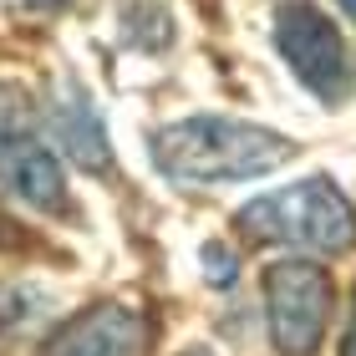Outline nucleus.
Masks as SVG:
<instances>
[{
  "label": "nucleus",
  "mask_w": 356,
  "mask_h": 356,
  "mask_svg": "<svg viewBox=\"0 0 356 356\" xmlns=\"http://www.w3.org/2000/svg\"><path fill=\"white\" fill-rule=\"evenodd\" d=\"M153 163L178 188H219V184H245L265 178L296 158V143L285 133H270L245 118H184L153 133Z\"/></svg>",
  "instance_id": "obj_1"
},
{
  "label": "nucleus",
  "mask_w": 356,
  "mask_h": 356,
  "mask_svg": "<svg viewBox=\"0 0 356 356\" xmlns=\"http://www.w3.org/2000/svg\"><path fill=\"white\" fill-rule=\"evenodd\" d=\"M234 224L260 245H290L305 254H346L356 245V209L326 173H311L245 204Z\"/></svg>",
  "instance_id": "obj_2"
},
{
  "label": "nucleus",
  "mask_w": 356,
  "mask_h": 356,
  "mask_svg": "<svg viewBox=\"0 0 356 356\" xmlns=\"http://www.w3.org/2000/svg\"><path fill=\"white\" fill-rule=\"evenodd\" d=\"M0 188L15 193L36 214H72L67 168L41 127V107L15 82H0Z\"/></svg>",
  "instance_id": "obj_3"
},
{
  "label": "nucleus",
  "mask_w": 356,
  "mask_h": 356,
  "mask_svg": "<svg viewBox=\"0 0 356 356\" xmlns=\"http://www.w3.org/2000/svg\"><path fill=\"white\" fill-rule=\"evenodd\" d=\"M275 51L296 72V82L316 97L321 107H341L356 92V61L341 36L316 0H280L275 6Z\"/></svg>",
  "instance_id": "obj_4"
},
{
  "label": "nucleus",
  "mask_w": 356,
  "mask_h": 356,
  "mask_svg": "<svg viewBox=\"0 0 356 356\" xmlns=\"http://www.w3.org/2000/svg\"><path fill=\"white\" fill-rule=\"evenodd\" d=\"M336 285L316 260H280L265 270V326L280 356H316L331 326Z\"/></svg>",
  "instance_id": "obj_5"
},
{
  "label": "nucleus",
  "mask_w": 356,
  "mask_h": 356,
  "mask_svg": "<svg viewBox=\"0 0 356 356\" xmlns=\"http://www.w3.org/2000/svg\"><path fill=\"white\" fill-rule=\"evenodd\" d=\"M41 127H46V138L67 153V163H76L92 178L112 173V138H107V122H102V112H97L92 92L82 87V76L61 72L51 82L46 107H41Z\"/></svg>",
  "instance_id": "obj_6"
},
{
  "label": "nucleus",
  "mask_w": 356,
  "mask_h": 356,
  "mask_svg": "<svg viewBox=\"0 0 356 356\" xmlns=\"http://www.w3.org/2000/svg\"><path fill=\"white\" fill-rule=\"evenodd\" d=\"M143 351H148V321H143V311L118 300H97L87 311H76L41 341V356H143Z\"/></svg>",
  "instance_id": "obj_7"
},
{
  "label": "nucleus",
  "mask_w": 356,
  "mask_h": 356,
  "mask_svg": "<svg viewBox=\"0 0 356 356\" xmlns=\"http://www.w3.org/2000/svg\"><path fill=\"white\" fill-rule=\"evenodd\" d=\"M122 36L138 51H163L173 41V15L158 0H122Z\"/></svg>",
  "instance_id": "obj_8"
},
{
  "label": "nucleus",
  "mask_w": 356,
  "mask_h": 356,
  "mask_svg": "<svg viewBox=\"0 0 356 356\" xmlns=\"http://www.w3.org/2000/svg\"><path fill=\"white\" fill-rule=\"evenodd\" d=\"M199 260H204V280L214 285V290H229L239 280V260H234V250H224V245H204L199 250Z\"/></svg>",
  "instance_id": "obj_9"
},
{
  "label": "nucleus",
  "mask_w": 356,
  "mask_h": 356,
  "mask_svg": "<svg viewBox=\"0 0 356 356\" xmlns=\"http://www.w3.org/2000/svg\"><path fill=\"white\" fill-rule=\"evenodd\" d=\"M341 356H356V296H351V321H346V336H341Z\"/></svg>",
  "instance_id": "obj_10"
},
{
  "label": "nucleus",
  "mask_w": 356,
  "mask_h": 356,
  "mask_svg": "<svg viewBox=\"0 0 356 356\" xmlns=\"http://www.w3.org/2000/svg\"><path fill=\"white\" fill-rule=\"evenodd\" d=\"M336 6H341V10L351 15V21H356V0H336Z\"/></svg>",
  "instance_id": "obj_11"
},
{
  "label": "nucleus",
  "mask_w": 356,
  "mask_h": 356,
  "mask_svg": "<svg viewBox=\"0 0 356 356\" xmlns=\"http://www.w3.org/2000/svg\"><path fill=\"white\" fill-rule=\"evenodd\" d=\"M188 356H209V351H204V346H193V351H188Z\"/></svg>",
  "instance_id": "obj_12"
}]
</instances>
